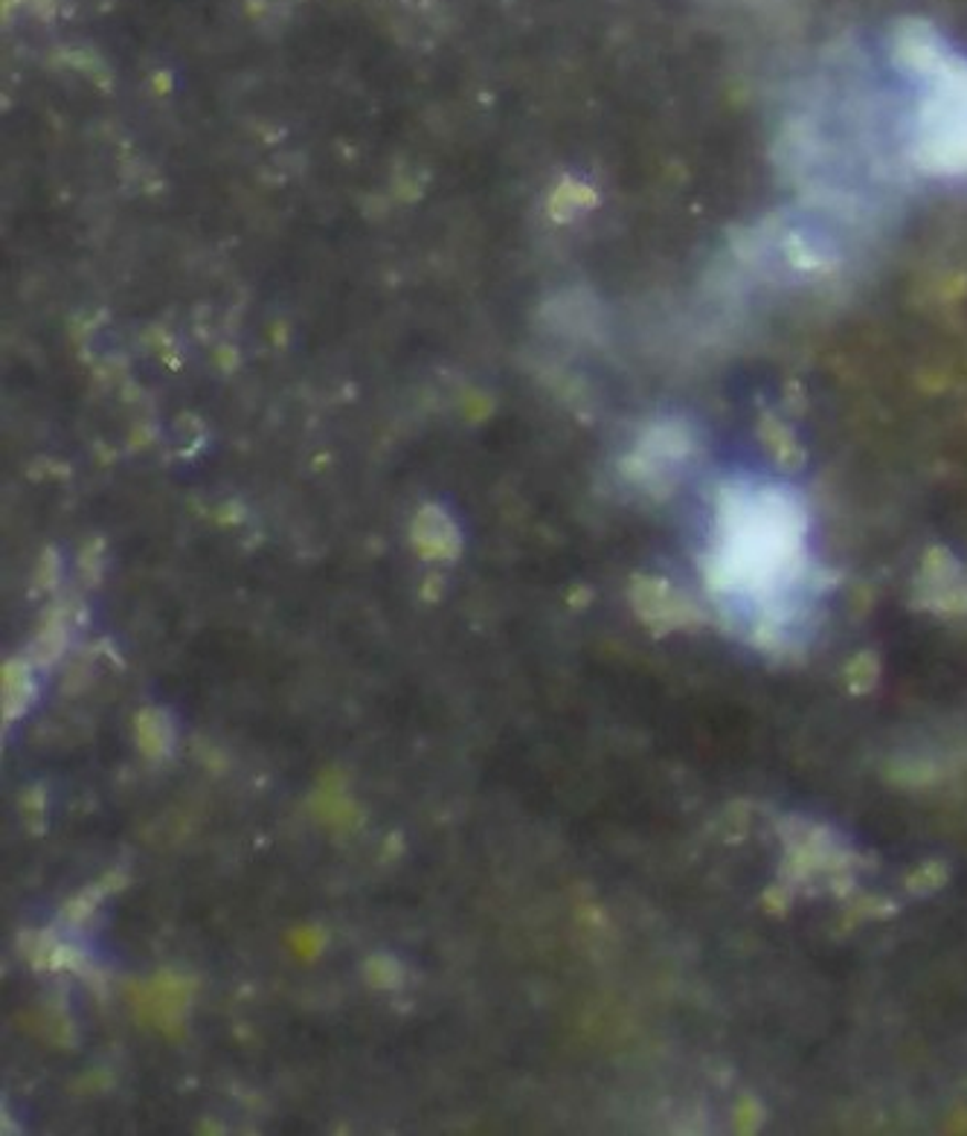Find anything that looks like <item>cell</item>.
Segmentation results:
<instances>
[{
    "mask_svg": "<svg viewBox=\"0 0 967 1136\" xmlns=\"http://www.w3.org/2000/svg\"><path fill=\"white\" fill-rule=\"evenodd\" d=\"M805 532L803 503L785 486L730 480L718 491L706 584L721 599L758 611L753 631L762 646L779 643L796 593L810 582Z\"/></svg>",
    "mask_w": 967,
    "mask_h": 1136,
    "instance_id": "cell-1",
    "label": "cell"
},
{
    "mask_svg": "<svg viewBox=\"0 0 967 1136\" xmlns=\"http://www.w3.org/2000/svg\"><path fill=\"white\" fill-rule=\"evenodd\" d=\"M889 56L918 87L906 123L910 167L938 178H967V56L924 21H901Z\"/></svg>",
    "mask_w": 967,
    "mask_h": 1136,
    "instance_id": "cell-2",
    "label": "cell"
},
{
    "mask_svg": "<svg viewBox=\"0 0 967 1136\" xmlns=\"http://www.w3.org/2000/svg\"><path fill=\"white\" fill-rule=\"evenodd\" d=\"M692 454V436L680 425H662L645 436L637 457L630 463V474L642 486L653 491H666L680 474V466Z\"/></svg>",
    "mask_w": 967,
    "mask_h": 1136,
    "instance_id": "cell-3",
    "label": "cell"
},
{
    "mask_svg": "<svg viewBox=\"0 0 967 1136\" xmlns=\"http://www.w3.org/2000/svg\"><path fill=\"white\" fill-rule=\"evenodd\" d=\"M921 608L938 614H967V567L942 546H933L921 561L915 582Z\"/></svg>",
    "mask_w": 967,
    "mask_h": 1136,
    "instance_id": "cell-4",
    "label": "cell"
},
{
    "mask_svg": "<svg viewBox=\"0 0 967 1136\" xmlns=\"http://www.w3.org/2000/svg\"><path fill=\"white\" fill-rule=\"evenodd\" d=\"M787 840V875L794 881L817 875V872H837L849 867V852L828 837L819 826L803 820L785 822Z\"/></svg>",
    "mask_w": 967,
    "mask_h": 1136,
    "instance_id": "cell-5",
    "label": "cell"
},
{
    "mask_svg": "<svg viewBox=\"0 0 967 1136\" xmlns=\"http://www.w3.org/2000/svg\"><path fill=\"white\" fill-rule=\"evenodd\" d=\"M634 605L637 614L645 623L651 625L653 631H674V628H692L703 619L698 605L686 599L683 593L674 591L669 582L662 578H637L634 584Z\"/></svg>",
    "mask_w": 967,
    "mask_h": 1136,
    "instance_id": "cell-6",
    "label": "cell"
},
{
    "mask_svg": "<svg viewBox=\"0 0 967 1136\" xmlns=\"http://www.w3.org/2000/svg\"><path fill=\"white\" fill-rule=\"evenodd\" d=\"M416 544L425 555L433 559H450L457 555V529L450 527L448 518H442L436 509H427L416 523Z\"/></svg>",
    "mask_w": 967,
    "mask_h": 1136,
    "instance_id": "cell-7",
    "label": "cell"
},
{
    "mask_svg": "<svg viewBox=\"0 0 967 1136\" xmlns=\"http://www.w3.org/2000/svg\"><path fill=\"white\" fill-rule=\"evenodd\" d=\"M172 721L163 710H142L137 715V742L146 756L163 758L172 750Z\"/></svg>",
    "mask_w": 967,
    "mask_h": 1136,
    "instance_id": "cell-8",
    "label": "cell"
},
{
    "mask_svg": "<svg viewBox=\"0 0 967 1136\" xmlns=\"http://www.w3.org/2000/svg\"><path fill=\"white\" fill-rule=\"evenodd\" d=\"M32 694H35V687H32L30 666H24L21 660L3 666V715L18 719L30 707Z\"/></svg>",
    "mask_w": 967,
    "mask_h": 1136,
    "instance_id": "cell-9",
    "label": "cell"
},
{
    "mask_svg": "<svg viewBox=\"0 0 967 1136\" xmlns=\"http://www.w3.org/2000/svg\"><path fill=\"white\" fill-rule=\"evenodd\" d=\"M187 1006H189V991L181 979H158V983H155V991H151V1009H155L158 1020H163L160 1026L181 1023Z\"/></svg>",
    "mask_w": 967,
    "mask_h": 1136,
    "instance_id": "cell-10",
    "label": "cell"
},
{
    "mask_svg": "<svg viewBox=\"0 0 967 1136\" xmlns=\"http://www.w3.org/2000/svg\"><path fill=\"white\" fill-rule=\"evenodd\" d=\"M878 671H881V663H878V657L872 651H863V655L854 657L849 669H846V680H849L851 692H869L878 683Z\"/></svg>",
    "mask_w": 967,
    "mask_h": 1136,
    "instance_id": "cell-11",
    "label": "cell"
},
{
    "mask_svg": "<svg viewBox=\"0 0 967 1136\" xmlns=\"http://www.w3.org/2000/svg\"><path fill=\"white\" fill-rule=\"evenodd\" d=\"M366 977H370L372 986H384V988H393L402 983V970H399V963L395 959H390V956H372L370 963H366Z\"/></svg>",
    "mask_w": 967,
    "mask_h": 1136,
    "instance_id": "cell-12",
    "label": "cell"
},
{
    "mask_svg": "<svg viewBox=\"0 0 967 1136\" xmlns=\"http://www.w3.org/2000/svg\"><path fill=\"white\" fill-rule=\"evenodd\" d=\"M944 878H947V872H944L942 863H927V867H921L918 872H915V875L910 878V890H913V892H933V890H938V886L944 884Z\"/></svg>",
    "mask_w": 967,
    "mask_h": 1136,
    "instance_id": "cell-13",
    "label": "cell"
}]
</instances>
